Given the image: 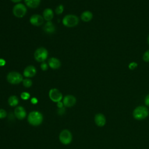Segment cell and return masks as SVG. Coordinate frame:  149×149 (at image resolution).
I'll return each mask as SVG.
<instances>
[{"label": "cell", "mask_w": 149, "mask_h": 149, "mask_svg": "<svg viewBox=\"0 0 149 149\" xmlns=\"http://www.w3.org/2000/svg\"><path fill=\"white\" fill-rule=\"evenodd\" d=\"M72 134L68 129L62 130L59 136V139L61 143L64 145L69 144L72 141Z\"/></svg>", "instance_id": "8992f818"}, {"label": "cell", "mask_w": 149, "mask_h": 149, "mask_svg": "<svg viewBox=\"0 0 149 149\" xmlns=\"http://www.w3.org/2000/svg\"><path fill=\"white\" fill-rule=\"evenodd\" d=\"M149 111L148 108L144 106H138L133 111V118L138 120H143L148 117Z\"/></svg>", "instance_id": "7a4b0ae2"}, {"label": "cell", "mask_w": 149, "mask_h": 149, "mask_svg": "<svg viewBox=\"0 0 149 149\" xmlns=\"http://www.w3.org/2000/svg\"><path fill=\"white\" fill-rule=\"evenodd\" d=\"M57 107L59 108H63V104L62 102L61 101H59L58 102H57Z\"/></svg>", "instance_id": "f546056e"}, {"label": "cell", "mask_w": 149, "mask_h": 149, "mask_svg": "<svg viewBox=\"0 0 149 149\" xmlns=\"http://www.w3.org/2000/svg\"><path fill=\"white\" fill-rule=\"evenodd\" d=\"M30 22L31 24L35 26H39L43 24L44 18L40 15H33L30 18Z\"/></svg>", "instance_id": "30bf717a"}, {"label": "cell", "mask_w": 149, "mask_h": 149, "mask_svg": "<svg viewBox=\"0 0 149 149\" xmlns=\"http://www.w3.org/2000/svg\"><path fill=\"white\" fill-rule=\"evenodd\" d=\"M5 63H6V61L2 58H0V66H4Z\"/></svg>", "instance_id": "f1b7e54d"}, {"label": "cell", "mask_w": 149, "mask_h": 149, "mask_svg": "<svg viewBox=\"0 0 149 149\" xmlns=\"http://www.w3.org/2000/svg\"><path fill=\"white\" fill-rule=\"evenodd\" d=\"M143 60L146 62H149V49L146 51L143 55Z\"/></svg>", "instance_id": "7402d4cb"}, {"label": "cell", "mask_w": 149, "mask_h": 149, "mask_svg": "<svg viewBox=\"0 0 149 149\" xmlns=\"http://www.w3.org/2000/svg\"><path fill=\"white\" fill-rule=\"evenodd\" d=\"M36 69L33 65H29L27 66L23 71V75L24 77L27 78L33 77L36 74Z\"/></svg>", "instance_id": "4fadbf2b"}, {"label": "cell", "mask_w": 149, "mask_h": 149, "mask_svg": "<svg viewBox=\"0 0 149 149\" xmlns=\"http://www.w3.org/2000/svg\"><path fill=\"white\" fill-rule=\"evenodd\" d=\"M41 0H24L27 6L30 8H36L40 3Z\"/></svg>", "instance_id": "ac0fdd59"}, {"label": "cell", "mask_w": 149, "mask_h": 149, "mask_svg": "<svg viewBox=\"0 0 149 149\" xmlns=\"http://www.w3.org/2000/svg\"><path fill=\"white\" fill-rule=\"evenodd\" d=\"M49 97L50 100L54 102H58L62 100V93L57 88H51L49 91Z\"/></svg>", "instance_id": "ba28073f"}, {"label": "cell", "mask_w": 149, "mask_h": 149, "mask_svg": "<svg viewBox=\"0 0 149 149\" xmlns=\"http://www.w3.org/2000/svg\"><path fill=\"white\" fill-rule=\"evenodd\" d=\"M138 66V63L136 62H131L128 65V68L129 70H133L136 69Z\"/></svg>", "instance_id": "44dd1931"}, {"label": "cell", "mask_w": 149, "mask_h": 149, "mask_svg": "<svg viewBox=\"0 0 149 149\" xmlns=\"http://www.w3.org/2000/svg\"><path fill=\"white\" fill-rule=\"evenodd\" d=\"M44 31L48 34L53 33L55 31V27L51 21H48L43 27Z\"/></svg>", "instance_id": "2e32d148"}, {"label": "cell", "mask_w": 149, "mask_h": 149, "mask_svg": "<svg viewBox=\"0 0 149 149\" xmlns=\"http://www.w3.org/2000/svg\"><path fill=\"white\" fill-rule=\"evenodd\" d=\"M93 17V15L91 12L90 10H85L84 11L80 16L81 19L84 22H90Z\"/></svg>", "instance_id": "e0dca14e"}, {"label": "cell", "mask_w": 149, "mask_h": 149, "mask_svg": "<svg viewBox=\"0 0 149 149\" xmlns=\"http://www.w3.org/2000/svg\"><path fill=\"white\" fill-rule=\"evenodd\" d=\"M31 102L33 104H36L38 102V100H37L36 97H33V98L31 99Z\"/></svg>", "instance_id": "83f0119b"}, {"label": "cell", "mask_w": 149, "mask_h": 149, "mask_svg": "<svg viewBox=\"0 0 149 149\" xmlns=\"http://www.w3.org/2000/svg\"><path fill=\"white\" fill-rule=\"evenodd\" d=\"M43 116L42 113L37 111L31 112L27 116V121L32 126H37L41 124Z\"/></svg>", "instance_id": "6da1fadb"}, {"label": "cell", "mask_w": 149, "mask_h": 149, "mask_svg": "<svg viewBox=\"0 0 149 149\" xmlns=\"http://www.w3.org/2000/svg\"><path fill=\"white\" fill-rule=\"evenodd\" d=\"M147 42H148V44H149V34H148V37H147Z\"/></svg>", "instance_id": "1f68e13d"}, {"label": "cell", "mask_w": 149, "mask_h": 149, "mask_svg": "<svg viewBox=\"0 0 149 149\" xmlns=\"http://www.w3.org/2000/svg\"><path fill=\"white\" fill-rule=\"evenodd\" d=\"M40 67H41V69L42 70L45 71V70H46L48 69V64H47V63L43 62H42V63H41Z\"/></svg>", "instance_id": "484cf974"}, {"label": "cell", "mask_w": 149, "mask_h": 149, "mask_svg": "<svg viewBox=\"0 0 149 149\" xmlns=\"http://www.w3.org/2000/svg\"><path fill=\"white\" fill-rule=\"evenodd\" d=\"M42 17L44 20L48 21H51L54 17L53 10L50 8H46L44 9L42 13Z\"/></svg>", "instance_id": "9a60e30c"}, {"label": "cell", "mask_w": 149, "mask_h": 149, "mask_svg": "<svg viewBox=\"0 0 149 149\" xmlns=\"http://www.w3.org/2000/svg\"><path fill=\"white\" fill-rule=\"evenodd\" d=\"M94 122L97 126L103 127L106 123V118L102 113H97L94 116Z\"/></svg>", "instance_id": "7c38bea8"}, {"label": "cell", "mask_w": 149, "mask_h": 149, "mask_svg": "<svg viewBox=\"0 0 149 149\" xmlns=\"http://www.w3.org/2000/svg\"><path fill=\"white\" fill-rule=\"evenodd\" d=\"M144 104L146 106L149 107V94H148L144 98Z\"/></svg>", "instance_id": "4316f807"}, {"label": "cell", "mask_w": 149, "mask_h": 149, "mask_svg": "<svg viewBox=\"0 0 149 149\" xmlns=\"http://www.w3.org/2000/svg\"><path fill=\"white\" fill-rule=\"evenodd\" d=\"M7 81L12 84H17L23 81L22 75L17 72H10L6 76Z\"/></svg>", "instance_id": "277c9868"}, {"label": "cell", "mask_w": 149, "mask_h": 149, "mask_svg": "<svg viewBox=\"0 0 149 149\" xmlns=\"http://www.w3.org/2000/svg\"><path fill=\"white\" fill-rule=\"evenodd\" d=\"M14 113L15 116L19 120H22L26 116V111L25 109L22 106H18L15 108Z\"/></svg>", "instance_id": "8fae6325"}, {"label": "cell", "mask_w": 149, "mask_h": 149, "mask_svg": "<svg viewBox=\"0 0 149 149\" xmlns=\"http://www.w3.org/2000/svg\"><path fill=\"white\" fill-rule=\"evenodd\" d=\"M79 22V17L74 15H67L62 19L63 24L68 27H73L78 24Z\"/></svg>", "instance_id": "3957f363"}, {"label": "cell", "mask_w": 149, "mask_h": 149, "mask_svg": "<svg viewBox=\"0 0 149 149\" xmlns=\"http://www.w3.org/2000/svg\"><path fill=\"white\" fill-rule=\"evenodd\" d=\"M22 82H23V85L26 88L30 87L32 86V81H31V80H30L29 78L23 79Z\"/></svg>", "instance_id": "ffe728a7"}, {"label": "cell", "mask_w": 149, "mask_h": 149, "mask_svg": "<svg viewBox=\"0 0 149 149\" xmlns=\"http://www.w3.org/2000/svg\"><path fill=\"white\" fill-rule=\"evenodd\" d=\"M27 8L23 3H16L13 8V13L17 17H23L26 14Z\"/></svg>", "instance_id": "52a82bcc"}, {"label": "cell", "mask_w": 149, "mask_h": 149, "mask_svg": "<svg viewBox=\"0 0 149 149\" xmlns=\"http://www.w3.org/2000/svg\"><path fill=\"white\" fill-rule=\"evenodd\" d=\"M48 65L52 69H57L61 67V63L56 58H51L48 60Z\"/></svg>", "instance_id": "5bb4252c"}, {"label": "cell", "mask_w": 149, "mask_h": 149, "mask_svg": "<svg viewBox=\"0 0 149 149\" xmlns=\"http://www.w3.org/2000/svg\"><path fill=\"white\" fill-rule=\"evenodd\" d=\"M62 102L65 107L70 108L75 105L76 102V98L72 95H67L63 97Z\"/></svg>", "instance_id": "9c48e42d"}, {"label": "cell", "mask_w": 149, "mask_h": 149, "mask_svg": "<svg viewBox=\"0 0 149 149\" xmlns=\"http://www.w3.org/2000/svg\"><path fill=\"white\" fill-rule=\"evenodd\" d=\"M48 51L43 47L37 48L34 54V59L39 62H43L44 61H45L48 57Z\"/></svg>", "instance_id": "5b68a950"}, {"label": "cell", "mask_w": 149, "mask_h": 149, "mask_svg": "<svg viewBox=\"0 0 149 149\" xmlns=\"http://www.w3.org/2000/svg\"><path fill=\"white\" fill-rule=\"evenodd\" d=\"M7 115L6 111L3 109H0V119H3L6 118Z\"/></svg>", "instance_id": "d4e9b609"}, {"label": "cell", "mask_w": 149, "mask_h": 149, "mask_svg": "<svg viewBox=\"0 0 149 149\" xmlns=\"http://www.w3.org/2000/svg\"><path fill=\"white\" fill-rule=\"evenodd\" d=\"M8 104L11 107H16L19 104V99L16 95H11L8 100Z\"/></svg>", "instance_id": "d6986e66"}, {"label": "cell", "mask_w": 149, "mask_h": 149, "mask_svg": "<svg viewBox=\"0 0 149 149\" xmlns=\"http://www.w3.org/2000/svg\"><path fill=\"white\" fill-rule=\"evenodd\" d=\"M20 97H21V98L22 100H27L30 98V94L29 93H27V92H23L20 94Z\"/></svg>", "instance_id": "cb8c5ba5"}, {"label": "cell", "mask_w": 149, "mask_h": 149, "mask_svg": "<svg viewBox=\"0 0 149 149\" xmlns=\"http://www.w3.org/2000/svg\"><path fill=\"white\" fill-rule=\"evenodd\" d=\"M11 1H12L13 2H15V3H18L19 2H20L22 0H10Z\"/></svg>", "instance_id": "4dcf8cb0"}, {"label": "cell", "mask_w": 149, "mask_h": 149, "mask_svg": "<svg viewBox=\"0 0 149 149\" xmlns=\"http://www.w3.org/2000/svg\"><path fill=\"white\" fill-rule=\"evenodd\" d=\"M63 9H64L63 6L62 5H58L56 8V9H55V13L57 15H61V13H62V12L63 11Z\"/></svg>", "instance_id": "603a6c76"}]
</instances>
